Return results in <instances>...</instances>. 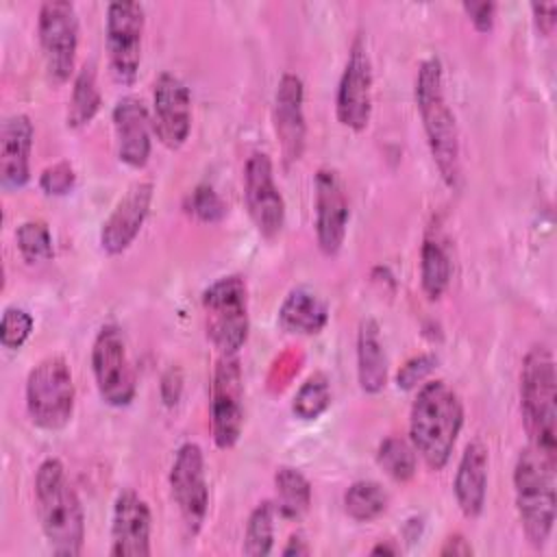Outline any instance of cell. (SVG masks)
Instances as JSON below:
<instances>
[{
	"mask_svg": "<svg viewBox=\"0 0 557 557\" xmlns=\"http://www.w3.org/2000/svg\"><path fill=\"white\" fill-rule=\"evenodd\" d=\"M331 407V385L326 374L315 372L311 374L296 392L292 400V413L298 420H315Z\"/></svg>",
	"mask_w": 557,
	"mask_h": 557,
	"instance_id": "31",
	"label": "cell"
},
{
	"mask_svg": "<svg viewBox=\"0 0 557 557\" xmlns=\"http://www.w3.org/2000/svg\"><path fill=\"white\" fill-rule=\"evenodd\" d=\"M111 120L120 161L128 168H144L152 150V117L146 104L135 96H122L111 111Z\"/></svg>",
	"mask_w": 557,
	"mask_h": 557,
	"instance_id": "20",
	"label": "cell"
},
{
	"mask_svg": "<svg viewBox=\"0 0 557 557\" xmlns=\"http://www.w3.org/2000/svg\"><path fill=\"white\" fill-rule=\"evenodd\" d=\"M461 9L479 33H490L494 28V20H496L494 2H463Z\"/></svg>",
	"mask_w": 557,
	"mask_h": 557,
	"instance_id": "37",
	"label": "cell"
},
{
	"mask_svg": "<svg viewBox=\"0 0 557 557\" xmlns=\"http://www.w3.org/2000/svg\"><path fill=\"white\" fill-rule=\"evenodd\" d=\"M315 189V239L322 255L333 257L342 250L350 218L344 183L333 168H320L313 181Z\"/></svg>",
	"mask_w": 557,
	"mask_h": 557,
	"instance_id": "16",
	"label": "cell"
},
{
	"mask_svg": "<svg viewBox=\"0 0 557 557\" xmlns=\"http://www.w3.org/2000/svg\"><path fill=\"white\" fill-rule=\"evenodd\" d=\"M26 411L44 431L63 429L74 413V381L61 355L44 357L26 376Z\"/></svg>",
	"mask_w": 557,
	"mask_h": 557,
	"instance_id": "7",
	"label": "cell"
},
{
	"mask_svg": "<svg viewBox=\"0 0 557 557\" xmlns=\"http://www.w3.org/2000/svg\"><path fill=\"white\" fill-rule=\"evenodd\" d=\"M453 274V263L446 246L437 237H424L420 248V285L429 300H437Z\"/></svg>",
	"mask_w": 557,
	"mask_h": 557,
	"instance_id": "26",
	"label": "cell"
},
{
	"mask_svg": "<svg viewBox=\"0 0 557 557\" xmlns=\"http://www.w3.org/2000/svg\"><path fill=\"white\" fill-rule=\"evenodd\" d=\"M413 96L418 113L422 117L426 144L440 170V176L450 189H457L461 181L459 133L455 115L444 96V76L437 57H429L420 63Z\"/></svg>",
	"mask_w": 557,
	"mask_h": 557,
	"instance_id": "3",
	"label": "cell"
},
{
	"mask_svg": "<svg viewBox=\"0 0 557 557\" xmlns=\"http://www.w3.org/2000/svg\"><path fill=\"white\" fill-rule=\"evenodd\" d=\"M146 13L139 2L117 0L107 4L104 41L109 57V72L115 83L133 85L141 65Z\"/></svg>",
	"mask_w": 557,
	"mask_h": 557,
	"instance_id": "9",
	"label": "cell"
},
{
	"mask_svg": "<svg viewBox=\"0 0 557 557\" xmlns=\"http://www.w3.org/2000/svg\"><path fill=\"white\" fill-rule=\"evenodd\" d=\"M35 503L50 550L59 557H78L85 544V511L57 457L44 459L35 472Z\"/></svg>",
	"mask_w": 557,
	"mask_h": 557,
	"instance_id": "1",
	"label": "cell"
},
{
	"mask_svg": "<svg viewBox=\"0 0 557 557\" xmlns=\"http://www.w3.org/2000/svg\"><path fill=\"white\" fill-rule=\"evenodd\" d=\"M91 372L102 403L109 407H126L133 403L137 379L120 326L104 324L98 331L91 346Z\"/></svg>",
	"mask_w": 557,
	"mask_h": 557,
	"instance_id": "10",
	"label": "cell"
},
{
	"mask_svg": "<svg viewBox=\"0 0 557 557\" xmlns=\"http://www.w3.org/2000/svg\"><path fill=\"white\" fill-rule=\"evenodd\" d=\"M181 392H183V374L178 368H170L161 376V398L168 407H174L181 398Z\"/></svg>",
	"mask_w": 557,
	"mask_h": 557,
	"instance_id": "39",
	"label": "cell"
},
{
	"mask_svg": "<svg viewBox=\"0 0 557 557\" xmlns=\"http://www.w3.org/2000/svg\"><path fill=\"white\" fill-rule=\"evenodd\" d=\"M183 209H185L187 215H191V218H196L198 222H205V224H215L226 215V205L211 185L194 187L187 194V198L183 202Z\"/></svg>",
	"mask_w": 557,
	"mask_h": 557,
	"instance_id": "33",
	"label": "cell"
},
{
	"mask_svg": "<svg viewBox=\"0 0 557 557\" xmlns=\"http://www.w3.org/2000/svg\"><path fill=\"white\" fill-rule=\"evenodd\" d=\"M437 368V357L435 355H416L411 359L405 361V366H400L398 374H396V385L400 389H413L418 385H422L429 374Z\"/></svg>",
	"mask_w": 557,
	"mask_h": 557,
	"instance_id": "36",
	"label": "cell"
},
{
	"mask_svg": "<svg viewBox=\"0 0 557 557\" xmlns=\"http://www.w3.org/2000/svg\"><path fill=\"white\" fill-rule=\"evenodd\" d=\"M244 429V376L237 355H220L211 376V435L220 450L239 442Z\"/></svg>",
	"mask_w": 557,
	"mask_h": 557,
	"instance_id": "11",
	"label": "cell"
},
{
	"mask_svg": "<svg viewBox=\"0 0 557 557\" xmlns=\"http://www.w3.org/2000/svg\"><path fill=\"white\" fill-rule=\"evenodd\" d=\"M376 463L385 470L387 476H392L398 483H405L416 474L418 453L411 446V442H407L405 437L392 435L379 444Z\"/></svg>",
	"mask_w": 557,
	"mask_h": 557,
	"instance_id": "30",
	"label": "cell"
},
{
	"mask_svg": "<svg viewBox=\"0 0 557 557\" xmlns=\"http://www.w3.org/2000/svg\"><path fill=\"white\" fill-rule=\"evenodd\" d=\"M100 89H98V81H96V70L91 63H85L78 74L74 76V85H72V96H70V104H67V126L70 128H81L85 124H89L94 120V115L100 109Z\"/></svg>",
	"mask_w": 557,
	"mask_h": 557,
	"instance_id": "27",
	"label": "cell"
},
{
	"mask_svg": "<svg viewBox=\"0 0 557 557\" xmlns=\"http://www.w3.org/2000/svg\"><path fill=\"white\" fill-rule=\"evenodd\" d=\"M370 553H372V555H398V548L392 546L389 542H379L376 546H372Z\"/></svg>",
	"mask_w": 557,
	"mask_h": 557,
	"instance_id": "42",
	"label": "cell"
},
{
	"mask_svg": "<svg viewBox=\"0 0 557 557\" xmlns=\"http://www.w3.org/2000/svg\"><path fill=\"white\" fill-rule=\"evenodd\" d=\"M463 426V403L446 381L422 383L409 413V442L431 470H442Z\"/></svg>",
	"mask_w": 557,
	"mask_h": 557,
	"instance_id": "2",
	"label": "cell"
},
{
	"mask_svg": "<svg viewBox=\"0 0 557 557\" xmlns=\"http://www.w3.org/2000/svg\"><path fill=\"white\" fill-rule=\"evenodd\" d=\"M244 198L257 231L272 239L285 224V200L274 181L272 159L265 152H252L244 165Z\"/></svg>",
	"mask_w": 557,
	"mask_h": 557,
	"instance_id": "14",
	"label": "cell"
},
{
	"mask_svg": "<svg viewBox=\"0 0 557 557\" xmlns=\"http://www.w3.org/2000/svg\"><path fill=\"white\" fill-rule=\"evenodd\" d=\"M311 548L307 544V540L300 535V533H294L289 540H287V546L283 548V555H309Z\"/></svg>",
	"mask_w": 557,
	"mask_h": 557,
	"instance_id": "41",
	"label": "cell"
},
{
	"mask_svg": "<svg viewBox=\"0 0 557 557\" xmlns=\"http://www.w3.org/2000/svg\"><path fill=\"white\" fill-rule=\"evenodd\" d=\"M487 448L481 442H470L459 459L453 492L466 518H479L487 494Z\"/></svg>",
	"mask_w": 557,
	"mask_h": 557,
	"instance_id": "22",
	"label": "cell"
},
{
	"mask_svg": "<svg viewBox=\"0 0 557 557\" xmlns=\"http://www.w3.org/2000/svg\"><path fill=\"white\" fill-rule=\"evenodd\" d=\"M33 331V315L22 307H7L0 320V344L9 350H20Z\"/></svg>",
	"mask_w": 557,
	"mask_h": 557,
	"instance_id": "34",
	"label": "cell"
},
{
	"mask_svg": "<svg viewBox=\"0 0 557 557\" xmlns=\"http://www.w3.org/2000/svg\"><path fill=\"white\" fill-rule=\"evenodd\" d=\"M440 555L442 557H450V555L453 557H468V555H472V546L468 544V540L463 535L455 533V535L446 537L444 546L440 548Z\"/></svg>",
	"mask_w": 557,
	"mask_h": 557,
	"instance_id": "40",
	"label": "cell"
},
{
	"mask_svg": "<svg viewBox=\"0 0 557 557\" xmlns=\"http://www.w3.org/2000/svg\"><path fill=\"white\" fill-rule=\"evenodd\" d=\"M274 518H276L274 500H263L250 511L246 522V533H244V546H242L246 555L265 557L272 553Z\"/></svg>",
	"mask_w": 557,
	"mask_h": 557,
	"instance_id": "29",
	"label": "cell"
},
{
	"mask_svg": "<svg viewBox=\"0 0 557 557\" xmlns=\"http://www.w3.org/2000/svg\"><path fill=\"white\" fill-rule=\"evenodd\" d=\"M33 122L24 113L9 115L0 128V181L9 191L22 189L30 181Z\"/></svg>",
	"mask_w": 557,
	"mask_h": 557,
	"instance_id": "21",
	"label": "cell"
},
{
	"mask_svg": "<svg viewBox=\"0 0 557 557\" xmlns=\"http://www.w3.org/2000/svg\"><path fill=\"white\" fill-rule=\"evenodd\" d=\"M520 411L529 444L557 457V372L546 346H533L522 359Z\"/></svg>",
	"mask_w": 557,
	"mask_h": 557,
	"instance_id": "5",
	"label": "cell"
},
{
	"mask_svg": "<svg viewBox=\"0 0 557 557\" xmlns=\"http://www.w3.org/2000/svg\"><path fill=\"white\" fill-rule=\"evenodd\" d=\"M531 13L537 33L544 37L553 35L557 24V2H531Z\"/></svg>",
	"mask_w": 557,
	"mask_h": 557,
	"instance_id": "38",
	"label": "cell"
},
{
	"mask_svg": "<svg viewBox=\"0 0 557 557\" xmlns=\"http://www.w3.org/2000/svg\"><path fill=\"white\" fill-rule=\"evenodd\" d=\"M152 133L170 148H181L191 131V96L187 85L170 74L161 72L152 89Z\"/></svg>",
	"mask_w": 557,
	"mask_h": 557,
	"instance_id": "15",
	"label": "cell"
},
{
	"mask_svg": "<svg viewBox=\"0 0 557 557\" xmlns=\"http://www.w3.org/2000/svg\"><path fill=\"white\" fill-rule=\"evenodd\" d=\"M337 122L355 133L363 131L372 115V63L361 37H355L348 50L344 72L335 96Z\"/></svg>",
	"mask_w": 557,
	"mask_h": 557,
	"instance_id": "13",
	"label": "cell"
},
{
	"mask_svg": "<svg viewBox=\"0 0 557 557\" xmlns=\"http://www.w3.org/2000/svg\"><path fill=\"white\" fill-rule=\"evenodd\" d=\"M389 494L376 481H355L344 492V511L357 522H372L385 513Z\"/></svg>",
	"mask_w": 557,
	"mask_h": 557,
	"instance_id": "28",
	"label": "cell"
},
{
	"mask_svg": "<svg viewBox=\"0 0 557 557\" xmlns=\"http://www.w3.org/2000/svg\"><path fill=\"white\" fill-rule=\"evenodd\" d=\"M152 183H135L117 200L100 228V246L107 255H122L139 235L152 205Z\"/></svg>",
	"mask_w": 557,
	"mask_h": 557,
	"instance_id": "19",
	"label": "cell"
},
{
	"mask_svg": "<svg viewBox=\"0 0 557 557\" xmlns=\"http://www.w3.org/2000/svg\"><path fill=\"white\" fill-rule=\"evenodd\" d=\"M357 381L366 394H379L387 383V355L372 318L361 320L357 331Z\"/></svg>",
	"mask_w": 557,
	"mask_h": 557,
	"instance_id": "23",
	"label": "cell"
},
{
	"mask_svg": "<svg viewBox=\"0 0 557 557\" xmlns=\"http://www.w3.org/2000/svg\"><path fill=\"white\" fill-rule=\"evenodd\" d=\"M15 242L26 263H44V261H50L54 255L50 228L41 220L22 222L15 231Z\"/></svg>",
	"mask_w": 557,
	"mask_h": 557,
	"instance_id": "32",
	"label": "cell"
},
{
	"mask_svg": "<svg viewBox=\"0 0 557 557\" xmlns=\"http://www.w3.org/2000/svg\"><path fill=\"white\" fill-rule=\"evenodd\" d=\"M207 337L220 355H237L248 339V289L239 274L213 281L202 292Z\"/></svg>",
	"mask_w": 557,
	"mask_h": 557,
	"instance_id": "6",
	"label": "cell"
},
{
	"mask_svg": "<svg viewBox=\"0 0 557 557\" xmlns=\"http://www.w3.org/2000/svg\"><path fill=\"white\" fill-rule=\"evenodd\" d=\"M305 87L300 76L285 72L274 91V133L281 146L283 163H296L305 152L307 124H305Z\"/></svg>",
	"mask_w": 557,
	"mask_h": 557,
	"instance_id": "17",
	"label": "cell"
},
{
	"mask_svg": "<svg viewBox=\"0 0 557 557\" xmlns=\"http://www.w3.org/2000/svg\"><path fill=\"white\" fill-rule=\"evenodd\" d=\"M555 468L557 457H550L531 444L518 453L513 466V494L520 527L527 542L537 550L548 544L555 527Z\"/></svg>",
	"mask_w": 557,
	"mask_h": 557,
	"instance_id": "4",
	"label": "cell"
},
{
	"mask_svg": "<svg viewBox=\"0 0 557 557\" xmlns=\"http://www.w3.org/2000/svg\"><path fill=\"white\" fill-rule=\"evenodd\" d=\"M274 507L276 516L285 520H300L311 505V483L309 479L292 468V466H281L274 472Z\"/></svg>",
	"mask_w": 557,
	"mask_h": 557,
	"instance_id": "25",
	"label": "cell"
},
{
	"mask_svg": "<svg viewBox=\"0 0 557 557\" xmlns=\"http://www.w3.org/2000/svg\"><path fill=\"white\" fill-rule=\"evenodd\" d=\"M76 174L70 161H57L48 165L39 176V187L46 196H65L72 191Z\"/></svg>",
	"mask_w": 557,
	"mask_h": 557,
	"instance_id": "35",
	"label": "cell"
},
{
	"mask_svg": "<svg viewBox=\"0 0 557 557\" xmlns=\"http://www.w3.org/2000/svg\"><path fill=\"white\" fill-rule=\"evenodd\" d=\"M152 516L148 503L135 490H122L111 518V555L148 557Z\"/></svg>",
	"mask_w": 557,
	"mask_h": 557,
	"instance_id": "18",
	"label": "cell"
},
{
	"mask_svg": "<svg viewBox=\"0 0 557 557\" xmlns=\"http://www.w3.org/2000/svg\"><path fill=\"white\" fill-rule=\"evenodd\" d=\"M326 305L305 287L292 289L278 309V326L294 335H315L326 326Z\"/></svg>",
	"mask_w": 557,
	"mask_h": 557,
	"instance_id": "24",
	"label": "cell"
},
{
	"mask_svg": "<svg viewBox=\"0 0 557 557\" xmlns=\"http://www.w3.org/2000/svg\"><path fill=\"white\" fill-rule=\"evenodd\" d=\"M39 48L50 83L70 81L78 50V13L67 0H48L39 7L37 17Z\"/></svg>",
	"mask_w": 557,
	"mask_h": 557,
	"instance_id": "8",
	"label": "cell"
},
{
	"mask_svg": "<svg viewBox=\"0 0 557 557\" xmlns=\"http://www.w3.org/2000/svg\"><path fill=\"white\" fill-rule=\"evenodd\" d=\"M170 492L178 507L187 535H196L202 529L209 509V487L205 476V455L198 444L185 442L178 446L170 468Z\"/></svg>",
	"mask_w": 557,
	"mask_h": 557,
	"instance_id": "12",
	"label": "cell"
}]
</instances>
